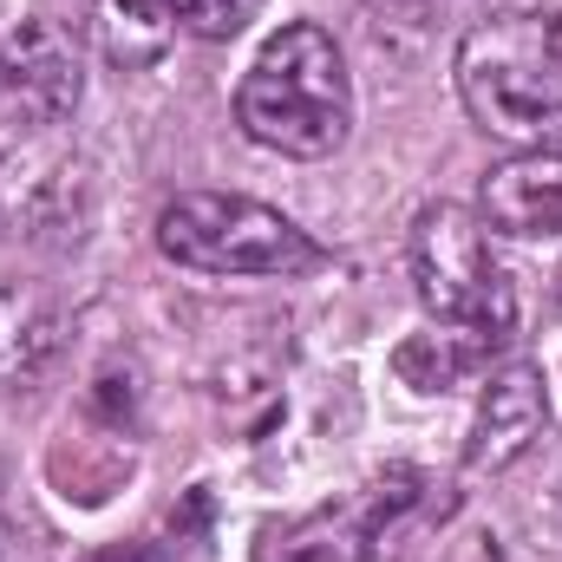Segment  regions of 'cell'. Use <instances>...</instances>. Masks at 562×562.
<instances>
[{"mask_svg": "<svg viewBox=\"0 0 562 562\" xmlns=\"http://www.w3.org/2000/svg\"><path fill=\"white\" fill-rule=\"evenodd\" d=\"M0 562H40V550H33L13 524H0Z\"/></svg>", "mask_w": 562, "mask_h": 562, "instance_id": "cell-12", "label": "cell"}, {"mask_svg": "<svg viewBox=\"0 0 562 562\" xmlns=\"http://www.w3.org/2000/svg\"><path fill=\"white\" fill-rule=\"evenodd\" d=\"M413 281H419V301L431 321H445L484 347H504L517 334V288L504 276L477 210L425 203L413 223Z\"/></svg>", "mask_w": 562, "mask_h": 562, "instance_id": "cell-4", "label": "cell"}, {"mask_svg": "<svg viewBox=\"0 0 562 562\" xmlns=\"http://www.w3.org/2000/svg\"><path fill=\"white\" fill-rule=\"evenodd\" d=\"M550 425V393H543V373L530 360H510L484 380L477 393V419H471V445H464V471L484 477V471H504L517 464Z\"/></svg>", "mask_w": 562, "mask_h": 562, "instance_id": "cell-7", "label": "cell"}, {"mask_svg": "<svg viewBox=\"0 0 562 562\" xmlns=\"http://www.w3.org/2000/svg\"><path fill=\"white\" fill-rule=\"evenodd\" d=\"M72 33H86L105 66L144 72L170 53L177 7L170 0H72Z\"/></svg>", "mask_w": 562, "mask_h": 562, "instance_id": "cell-10", "label": "cell"}, {"mask_svg": "<svg viewBox=\"0 0 562 562\" xmlns=\"http://www.w3.org/2000/svg\"><path fill=\"white\" fill-rule=\"evenodd\" d=\"M458 99L477 132L562 150V13H491L458 40Z\"/></svg>", "mask_w": 562, "mask_h": 562, "instance_id": "cell-2", "label": "cell"}, {"mask_svg": "<svg viewBox=\"0 0 562 562\" xmlns=\"http://www.w3.org/2000/svg\"><path fill=\"white\" fill-rule=\"evenodd\" d=\"M66 353V307L40 281H7L0 288V393L40 386Z\"/></svg>", "mask_w": 562, "mask_h": 562, "instance_id": "cell-9", "label": "cell"}, {"mask_svg": "<svg viewBox=\"0 0 562 562\" xmlns=\"http://www.w3.org/2000/svg\"><path fill=\"white\" fill-rule=\"evenodd\" d=\"M0 210H7L13 236H53V229H72V236H79V216H86V170L46 138L20 144V150H7V164H0Z\"/></svg>", "mask_w": 562, "mask_h": 562, "instance_id": "cell-6", "label": "cell"}, {"mask_svg": "<svg viewBox=\"0 0 562 562\" xmlns=\"http://www.w3.org/2000/svg\"><path fill=\"white\" fill-rule=\"evenodd\" d=\"M0 92L7 105L33 125V132H53L79 112V92H86V72H79V40L66 20H20V33L7 40L0 53Z\"/></svg>", "mask_w": 562, "mask_h": 562, "instance_id": "cell-5", "label": "cell"}, {"mask_svg": "<svg viewBox=\"0 0 562 562\" xmlns=\"http://www.w3.org/2000/svg\"><path fill=\"white\" fill-rule=\"evenodd\" d=\"M236 125L276 157H334L353 132V79L340 40L314 20H288L236 86Z\"/></svg>", "mask_w": 562, "mask_h": 562, "instance_id": "cell-1", "label": "cell"}, {"mask_svg": "<svg viewBox=\"0 0 562 562\" xmlns=\"http://www.w3.org/2000/svg\"><path fill=\"white\" fill-rule=\"evenodd\" d=\"M170 7H177V26H190L196 40H236L262 13V0H170Z\"/></svg>", "mask_w": 562, "mask_h": 562, "instance_id": "cell-11", "label": "cell"}, {"mask_svg": "<svg viewBox=\"0 0 562 562\" xmlns=\"http://www.w3.org/2000/svg\"><path fill=\"white\" fill-rule=\"evenodd\" d=\"M477 216L491 236H562V150H517L504 164H491L484 190H477Z\"/></svg>", "mask_w": 562, "mask_h": 562, "instance_id": "cell-8", "label": "cell"}, {"mask_svg": "<svg viewBox=\"0 0 562 562\" xmlns=\"http://www.w3.org/2000/svg\"><path fill=\"white\" fill-rule=\"evenodd\" d=\"M157 249L190 276L294 281L327 262V249L301 223H288L281 210L256 203V196H223V190H183L177 203H164Z\"/></svg>", "mask_w": 562, "mask_h": 562, "instance_id": "cell-3", "label": "cell"}]
</instances>
